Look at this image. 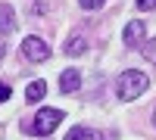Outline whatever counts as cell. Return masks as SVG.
<instances>
[{"mask_svg": "<svg viewBox=\"0 0 156 140\" xmlns=\"http://www.w3.org/2000/svg\"><path fill=\"white\" fill-rule=\"evenodd\" d=\"M78 87H81V72L78 69H66L59 75V90L62 94H72V90H78Z\"/></svg>", "mask_w": 156, "mask_h": 140, "instance_id": "5", "label": "cell"}, {"mask_svg": "<svg viewBox=\"0 0 156 140\" xmlns=\"http://www.w3.org/2000/svg\"><path fill=\"white\" fill-rule=\"evenodd\" d=\"M150 87V78L144 72H137V69H131V72H122L119 75V97L122 100H137V97H144V90Z\"/></svg>", "mask_w": 156, "mask_h": 140, "instance_id": "1", "label": "cell"}, {"mask_svg": "<svg viewBox=\"0 0 156 140\" xmlns=\"http://www.w3.org/2000/svg\"><path fill=\"white\" fill-rule=\"evenodd\" d=\"M16 31V12H12V6H0V37H6Z\"/></svg>", "mask_w": 156, "mask_h": 140, "instance_id": "6", "label": "cell"}, {"mask_svg": "<svg viewBox=\"0 0 156 140\" xmlns=\"http://www.w3.org/2000/svg\"><path fill=\"white\" fill-rule=\"evenodd\" d=\"M84 37H69V44H66V56H78V53H84Z\"/></svg>", "mask_w": 156, "mask_h": 140, "instance_id": "9", "label": "cell"}, {"mask_svg": "<svg viewBox=\"0 0 156 140\" xmlns=\"http://www.w3.org/2000/svg\"><path fill=\"white\" fill-rule=\"evenodd\" d=\"M140 53H144L150 62H156V41H144L140 44Z\"/></svg>", "mask_w": 156, "mask_h": 140, "instance_id": "10", "label": "cell"}, {"mask_svg": "<svg viewBox=\"0 0 156 140\" xmlns=\"http://www.w3.org/2000/svg\"><path fill=\"white\" fill-rule=\"evenodd\" d=\"M66 140H103V134H100V131H90V128H81V125H78V128H72V131L66 134Z\"/></svg>", "mask_w": 156, "mask_h": 140, "instance_id": "7", "label": "cell"}, {"mask_svg": "<svg viewBox=\"0 0 156 140\" xmlns=\"http://www.w3.org/2000/svg\"><path fill=\"white\" fill-rule=\"evenodd\" d=\"M78 3H81V9H100L106 0H78Z\"/></svg>", "mask_w": 156, "mask_h": 140, "instance_id": "11", "label": "cell"}, {"mask_svg": "<svg viewBox=\"0 0 156 140\" xmlns=\"http://www.w3.org/2000/svg\"><path fill=\"white\" fill-rule=\"evenodd\" d=\"M22 53H25V59H31V62H44V59H50V47L41 41V37H25L22 41Z\"/></svg>", "mask_w": 156, "mask_h": 140, "instance_id": "3", "label": "cell"}, {"mask_svg": "<svg viewBox=\"0 0 156 140\" xmlns=\"http://www.w3.org/2000/svg\"><path fill=\"white\" fill-rule=\"evenodd\" d=\"M137 9H156V0H134Z\"/></svg>", "mask_w": 156, "mask_h": 140, "instance_id": "12", "label": "cell"}, {"mask_svg": "<svg viewBox=\"0 0 156 140\" xmlns=\"http://www.w3.org/2000/svg\"><path fill=\"white\" fill-rule=\"evenodd\" d=\"M144 34H147V28H144V22H128L125 25V31H122V41L128 44V47H140L144 44Z\"/></svg>", "mask_w": 156, "mask_h": 140, "instance_id": "4", "label": "cell"}, {"mask_svg": "<svg viewBox=\"0 0 156 140\" xmlns=\"http://www.w3.org/2000/svg\"><path fill=\"white\" fill-rule=\"evenodd\" d=\"M153 128H156V109H153Z\"/></svg>", "mask_w": 156, "mask_h": 140, "instance_id": "14", "label": "cell"}, {"mask_svg": "<svg viewBox=\"0 0 156 140\" xmlns=\"http://www.w3.org/2000/svg\"><path fill=\"white\" fill-rule=\"evenodd\" d=\"M66 118L59 109H41L37 115L31 118V125H25V131L28 134H37V137H47V134H53L59 128V121Z\"/></svg>", "mask_w": 156, "mask_h": 140, "instance_id": "2", "label": "cell"}, {"mask_svg": "<svg viewBox=\"0 0 156 140\" xmlns=\"http://www.w3.org/2000/svg\"><path fill=\"white\" fill-rule=\"evenodd\" d=\"M3 100H9V84L0 81V103H3Z\"/></svg>", "mask_w": 156, "mask_h": 140, "instance_id": "13", "label": "cell"}, {"mask_svg": "<svg viewBox=\"0 0 156 140\" xmlns=\"http://www.w3.org/2000/svg\"><path fill=\"white\" fill-rule=\"evenodd\" d=\"M44 94H47V84H44V81H31L28 87H25V100H28V103L44 100Z\"/></svg>", "mask_w": 156, "mask_h": 140, "instance_id": "8", "label": "cell"}]
</instances>
